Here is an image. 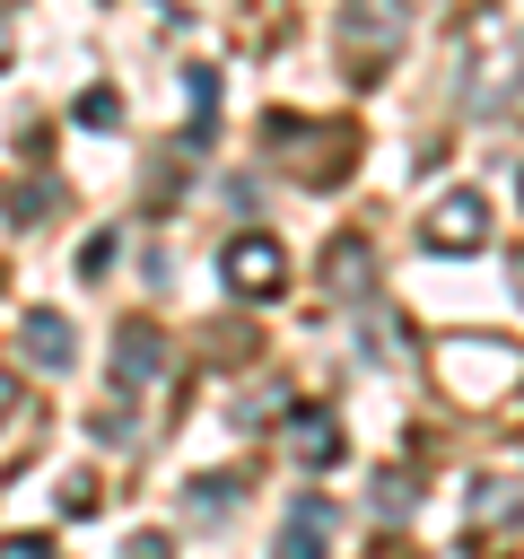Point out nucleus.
Returning a JSON list of instances; mask_svg holds the SVG:
<instances>
[{
	"label": "nucleus",
	"mask_w": 524,
	"mask_h": 559,
	"mask_svg": "<svg viewBox=\"0 0 524 559\" xmlns=\"http://www.w3.org/2000/svg\"><path fill=\"white\" fill-rule=\"evenodd\" d=\"M122 559H175V550H166V533H131V542H122Z\"/></svg>",
	"instance_id": "17"
},
{
	"label": "nucleus",
	"mask_w": 524,
	"mask_h": 559,
	"mask_svg": "<svg viewBox=\"0 0 524 559\" xmlns=\"http://www.w3.org/2000/svg\"><path fill=\"white\" fill-rule=\"evenodd\" d=\"M489 515L515 524V515H524V489H515V480H472V524H489Z\"/></svg>",
	"instance_id": "12"
},
{
	"label": "nucleus",
	"mask_w": 524,
	"mask_h": 559,
	"mask_svg": "<svg viewBox=\"0 0 524 559\" xmlns=\"http://www.w3.org/2000/svg\"><path fill=\"white\" fill-rule=\"evenodd\" d=\"M323 280H332V297H367L376 288V245L367 236H332L323 245Z\"/></svg>",
	"instance_id": "10"
},
{
	"label": "nucleus",
	"mask_w": 524,
	"mask_h": 559,
	"mask_svg": "<svg viewBox=\"0 0 524 559\" xmlns=\"http://www.w3.org/2000/svg\"><path fill=\"white\" fill-rule=\"evenodd\" d=\"M419 245H428V253H480V245H489V192H472V183L437 192V201L419 210Z\"/></svg>",
	"instance_id": "5"
},
{
	"label": "nucleus",
	"mask_w": 524,
	"mask_h": 559,
	"mask_svg": "<svg viewBox=\"0 0 524 559\" xmlns=\"http://www.w3.org/2000/svg\"><path fill=\"white\" fill-rule=\"evenodd\" d=\"M507 271H515V297H524V253H515V262H507Z\"/></svg>",
	"instance_id": "19"
},
{
	"label": "nucleus",
	"mask_w": 524,
	"mask_h": 559,
	"mask_svg": "<svg viewBox=\"0 0 524 559\" xmlns=\"http://www.w3.org/2000/svg\"><path fill=\"white\" fill-rule=\"evenodd\" d=\"M157 376H166V341H157L148 323H122V332H114V384H122V393H148Z\"/></svg>",
	"instance_id": "9"
},
{
	"label": "nucleus",
	"mask_w": 524,
	"mask_h": 559,
	"mask_svg": "<svg viewBox=\"0 0 524 559\" xmlns=\"http://www.w3.org/2000/svg\"><path fill=\"white\" fill-rule=\"evenodd\" d=\"M428 376H437V393H445V402L489 411V402L524 393V341H498V332H454V341H437V349H428Z\"/></svg>",
	"instance_id": "1"
},
{
	"label": "nucleus",
	"mask_w": 524,
	"mask_h": 559,
	"mask_svg": "<svg viewBox=\"0 0 524 559\" xmlns=\"http://www.w3.org/2000/svg\"><path fill=\"white\" fill-rule=\"evenodd\" d=\"M0 61H9V17H0Z\"/></svg>",
	"instance_id": "20"
},
{
	"label": "nucleus",
	"mask_w": 524,
	"mask_h": 559,
	"mask_svg": "<svg viewBox=\"0 0 524 559\" xmlns=\"http://www.w3.org/2000/svg\"><path fill=\"white\" fill-rule=\"evenodd\" d=\"M52 201H61L52 183H26V192H17V227H44V218H52Z\"/></svg>",
	"instance_id": "14"
},
{
	"label": "nucleus",
	"mask_w": 524,
	"mask_h": 559,
	"mask_svg": "<svg viewBox=\"0 0 524 559\" xmlns=\"http://www.w3.org/2000/svg\"><path fill=\"white\" fill-rule=\"evenodd\" d=\"M515 192H524V175H515Z\"/></svg>",
	"instance_id": "21"
},
{
	"label": "nucleus",
	"mask_w": 524,
	"mask_h": 559,
	"mask_svg": "<svg viewBox=\"0 0 524 559\" xmlns=\"http://www.w3.org/2000/svg\"><path fill=\"white\" fill-rule=\"evenodd\" d=\"M17 349H26L35 376H61V367L79 358V332H70L61 306H26V314H17Z\"/></svg>",
	"instance_id": "7"
},
{
	"label": "nucleus",
	"mask_w": 524,
	"mask_h": 559,
	"mask_svg": "<svg viewBox=\"0 0 524 559\" xmlns=\"http://www.w3.org/2000/svg\"><path fill=\"white\" fill-rule=\"evenodd\" d=\"M17 402H26V393H17V376H0V411H17Z\"/></svg>",
	"instance_id": "18"
},
{
	"label": "nucleus",
	"mask_w": 524,
	"mask_h": 559,
	"mask_svg": "<svg viewBox=\"0 0 524 559\" xmlns=\"http://www.w3.org/2000/svg\"><path fill=\"white\" fill-rule=\"evenodd\" d=\"M279 445H288V463H306V472H323V463H341V419L323 411V402H297L288 419H279Z\"/></svg>",
	"instance_id": "8"
},
{
	"label": "nucleus",
	"mask_w": 524,
	"mask_h": 559,
	"mask_svg": "<svg viewBox=\"0 0 524 559\" xmlns=\"http://www.w3.org/2000/svg\"><path fill=\"white\" fill-rule=\"evenodd\" d=\"M52 507H61V515H96V480H87V472H70V480L52 489Z\"/></svg>",
	"instance_id": "13"
},
{
	"label": "nucleus",
	"mask_w": 524,
	"mask_h": 559,
	"mask_svg": "<svg viewBox=\"0 0 524 559\" xmlns=\"http://www.w3.org/2000/svg\"><path fill=\"white\" fill-rule=\"evenodd\" d=\"M236 507V472H201V480H183V515L192 524H218Z\"/></svg>",
	"instance_id": "11"
},
{
	"label": "nucleus",
	"mask_w": 524,
	"mask_h": 559,
	"mask_svg": "<svg viewBox=\"0 0 524 559\" xmlns=\"http://www.w3.org/2000/svg\"><path fill=\"white\" fill-rule=\"evenodd\" d=\"M402 0H341V70L358 87H384L402 61Z\"/></svg>",
	"instance_id": "3"
},
{
	"label": "nucleus",
	"mask_w": 524,
	"mask_h": 559,
	"mask_svg": "<svg viewBox=\"0 0 524 559\" xmlns=\"http://www.w3.org/2000/svg\"><path fill=\"white\" fill-rule=\"evenodd\" d=\"M218 280H227L236 306H271V297L288 288V253H279V236H262V227L227 236V245H218Z\"/></svg>",
	"instance_id": "4"
},
{
	"label": "nucleus",
	"mask_w": 524,
	"mask_h": 559,
	"mask_svg": "<svg viewBox=\"0 0 524 559\" xmlns=\"http://www.w3.org/2000/svg\"><path fill=\"white\" fill-rule=\"evenodd\" d=\"M262 140H271V157H279V175L288 183H306V192H332L341 175H358V122H323V114H262Z\"/></svg>",
	"instance_id": "2"
},
{
	"label": "nucleus",
	"mask_w": 524,
	"mask_h": 559,
	"mask_svg": "<svg viewBox=\"0 0 524 559\" xmlns=\"http://www.w3.org/2000/svg\"><path fill=\"white\" fill-rule=\"evenodd\" d=\"M271 559H332V498H323V489H297V498H288Z\"/></svg>",
	"instance_id": "6"
},
{
	"label": "nucleus",
	"mask_w": 524,
	"mask_h": 559,
	"mask_svg": "<svg viewBox=\"0 0 524 559\" xmlns=\"http://www.w3.org/2000/svg\"><path fill=\"white\" fill-rule=\"evenodd\" d=\"M79 122L105 131V122H114V87H87V96H79Z\"/></svg>",
	"instance_id": "16"
},
{
	"label": "nucleus",
	"mask_w": 524,
	"mask_h": 559,
	"mask_svg": "<svg viewBox=\"0 0 524 559\" xmlns=\"http://www.w3.org/2000/svg\"><path fill=\"white\" fill-rule=\"evenodd\" d=\"M0 559H61L44 533H0Z\"/></svg>",
	"instance_id": "15"
}]
</instances>
